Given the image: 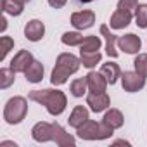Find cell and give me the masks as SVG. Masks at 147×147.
<instances>
[{
    "instance_id": "obj_33",
    "label": "cell",
    "mask_w": 147,
    "mask_h": 147,
    "mask_svg": "<svg viewBox=\"0 0 147 147\" xmlns=\"http://www.w3.org/2000/svg\"><path fill=\"white\" fill-rule=\"evenodd\" d=\"M78 2H82V4H90V2H94V0H78Z\"/></svg>"
},
{
    "instance_id": "obj_17",
    "label": "cell",
    "mask_w": 147,
    "mask_h": 147,
    "mask_svg": "<svg viewBox=\"0 0 147 147\" xmlns=\"http://www.w3.org/2000/svg\"><path fill=\"white\" fill-rule=\"evenodd\" d=\"M24 76H26V82L30 83H40L43 80V64L40 61H33L24 71Z\"/></svg>"
},
{
    "instance_id": "obj_22",
    "label": "cell",
    "mask_w": 147,
    "mask_h": 147,
    "mask_svg": "<svg viewBox=\"0 0 147 147\" xmlns=\"http://www.w3.org/2000/svg\"><path fill=\"white\" fill-rule=\"evenodd\" d=\"M83 40H85V36L82 33H78V31H66L61 36V42L64 45H67V47H80L83 43Z\"/></svg>"
},
{
    "instance_id": "obj_25",
    "label": "cell",
    "mask_w": 147,
    "mask_h": 147,
    "mask_svg": "<svg viewBox=\"0 0 147 147\" xmlns=\"http://www.w3.org/2000/svg\"><path fill=\"white\" fill-rule=\"evenodd\" d=\"M71 95L73 97H83L88 90V83H87V78H76V80H73L71 82Z\"/></svg>"
},
{
    "instance_id": "obj_4",
    "label": "cell",
    "mask_w": 147,
    "mask_h": 147,
    "mask_svg": "<svg viewBox=\"0 0 147 147\" xmlns=\"http://www.w3.org/2000/svg\"><path fill=\"white\" fill-rule=\"evenodd\" d=\"M28 114V100L21 95L11 97L4 107V119L9 125H19Z\"/></svg>"
},
{
    "instance_id": "obj_11",
    "label": "cell",
    "mask_w": 147,
    "mask_h": 147,
    "mask_svg": "<svg viewBox=\"0 0 147 147\" xmlns=\"http://www.w3.org/2000/svg\"><path fill=\"white\" fill-rule=\"evenodd\" d=\"M45 35V24L40 19H31L24 26V36L30 42H40Z\"/></svg>"
},
{
    "instance_id": "obj_24",
    "label": "cell",
    "mask_w": 147,
    "mask_h": 147,
    "mask_svg": "<svg viewBox=\"0 0 147 147\" xmlns=\"http://www.w3.org/2000/svg\"><path fill=\"white\" fill-rule=\"evenodd\" d=\"M14 80H16V71H14L11 66L0 69V88H2V90L9 88V87L14 83Z\"/></svg>"
},
{
    "instance_id": "obj_26",
    "label": "cell",
    "mask_w": 147,
    "mask_h": 147,
    "mask_svg": "<svg viewBox=\"0 0 147 147\" xmlns=\"http://www.w3.org/2000/svg\"><path fill=\"white\" fill-rule=\"evenodd\" d=\"M135 21L138 28H147V4H138L135 11Z\"/></svg>"
},
{
    "instance_id": "obj_21",
    "label": "cell",
    "mask_w": 147,
    "mask_h": 147,
    "mask_svg": "<svg viewBox=\"0 0 147 147\" xmlns=\"http://www.w3.org/2000/svg\"><path fill=\"white\" fill-rule=\"evenodd\" d=\"M100 59H102V54H100L99 50H95V52H80V61H82V64H83L85 67H88V69L95 67V66L100 62Z\"/></svg>"
},
{
    "instance_id": "obj_30",
    "label": "cell",
    "mask_w": 147,
    "mask_h": 147,
    "mask_svg": "<svg viewBox=\"0 0 147 147\" xmlns=\"http://www.w3.org/2000/svg\"><path fill=\"white\" fill-rule=\"evenodd\" d=\"M47 2H49V5L52 9H62L67 4V0H47Z\"/></svg>"
},
{
    "instance_id": "obj_34",
    "label": "cell",
    "mask_w": 147,
    "mask_h": 147,
    "mask_svg": "<svg viewBox=\"0 0 147 147\" xmlns=\"http://www.w3.org/2000/svg\"><path fill=\"white\" fill-rule=\"evenodd\" d=\"M2 145H16L14 142H2Z\"/></svg>"
},
{
    "instance_id": "obj_15",
    "label": "cell",
    "mask_w": 147,
    "mask_h": 147,
    "mask_svg": "<svg viewBox=\"0 0 147 147\" xmlns=\"http://www.w3.org/2000/svg\"><path fill=\"white\" fill-rule=\"evenodd\" d=\"M87 78V83H88V90L90 92H106V88H107V80L104 78V75L99 71H90L88 75L85 76Z\"/></svg>"
},
{
    "instance_id": "obj_14",
    "label": "cell",
    "mask_w": 147,
    "mask_h": 147,
    "mask_svg": "<svg viewBox=\"0 0 147 147\" xmlns=\"http://www.w3.org/2000/svg\"><path fill=\"white\" fill-rule=\"evenodd\" d=\"M33 61H35V59H33V55H31L30 50H19V52L12 57L11 67H12L16 73H24V71L28 69V66H30Z\"/></svg>"
},
{
    "instance_id": "obj_12",
    "label": "cell",
    "mask_w": 147,
    "mask_h": 147,
    "mask_svg": "<svg viewBox=\"0 0 147 147\" xmlns=\"http://www.w3.org/2000/svg\"><path fill=\"white\" fill-rule=\"evenodd\" d=\"M88 119H90V111H88L85 106H75V109H73L71 114H69L67 123H69L71 128L78 130V128H80L83 123H87Z\"/></svg>"
},
{
    "instance_id": "obj_2",
    "label": "cell",
    "mask_w": 147,
    "mask_h": 147,
    "mask_svg": "<svg viewBox=\"0 0 147 147\" xmlns=\"http://www.w3.org/2000/svg\"><path fill=\"white\" fill-rule=\"evenodd\" d=\"M82 66V61L71 52H64V54H59L57 55V61H55V66L52 69V75H50V83L59 87V85H64L67 82V78L71 75L80 69Z\"/></svg>"
},
{
    "instance_id": "obj_18",
    "label": "cell",
    "mask_w": 147,
    "mask_h": 147,
    "mask_svg": "<svg viewBox=\"0 0 147 147\" xmlns=\"http://www.w3.org/2000/svg\"><path fill=\"white\" fill-rule=\"evenodd\" d=\"M102 121H104L107 126H111L113 130H118V128L123 126V123H125V116H123V113H121L119 109H109V111H106Z\"/></svg>"
},
{
    "instance_id": "obj_6",
    "label": "cell",
    "mask_w": 147,
    "mask_h": 147,
    "mask_svg": "<svg viewBox=\"0 0 147 147\" xmlns=\"http://www.w3.org/2000/svg\"><path fill=\"white\" fill-rule=\"evenodd\" d=\"M121 87L128 94H135L145 87V76L137 71H125L121 73Z\"/></svg>"
},
{
    "instance_id": "obj_23",
    "label": "cell",
    "mask_w": 147,
    "mask_h": 147,
    "mask_svg": "<svg viewBox=\"0 0 147 147\" xmlns=\"http://www.w3.org/2000/svg\"><path fill=\"white\" fill-rule=\"evenodd\" d=\"M100 45L102 42L97 35H88L85 36L83 43L80 45V52H95V50H100Z\"/></svg>"
},
{
    "instance_id": "obj_8",
    "label": "cell",
    "mask_w": 147,
    "mask_h": 147,
    "mask_svg": "<svg viewBox=\"0 0 147 147\" xmlns=\"http://www.w3.org/2000/svg\"><path fill=\"white\" fill-rule=\"evenodd\" d=\"M95 23V12L94 11H78L71 14V24L76 30H88Z\"/></svg>"
},
{
    "instance_id": "obj_10",
    "label": "cell",
    "mask_w": 147,
    "mask_h": 147,
    "mask_svg": "<svg viewBox=\"0 0 147 147\" xmlns=\"http://www.w3.org/2000/svg\"><path fill=\"white\" fill-rule=\"evenodd\" d=\"M133 16H135V14H133V12H130V11L116 9V11L113 12L111 19H109V26H111L113 30H125V28L131 23Z\"/></svg>"
},
{
    "instance_id": "obj_19",
    "label": "cell",
    "mask_w": 147,
    "mask_h": 147,
    "mask_svg": "<svg viewBox=\"0 0 147 147\" xmlns=\"http://www.w3.org/2000/svg\"><path fill=\"white\" fill-rule=\"evenodd\" d=\"M24 4L26 2L23 0H2V11L9 16H21L24 11Z\"/></svg>"
},
{
    "instance_id": "obj_28",
    "label": "cell",
    "mask_w": 147,
    "mask_h": 147,
    "mask_svg": "<svg viewBox=\"0 0 147 147\" xmlns=\"http://www.w3.org/2000/svg\"><path fill=\"white\" fill-rule=\"evenodd\" d=\"M12 47H14V38H11V36H2L0 38V50H2L0 61H4L7 57V54L12 50Z\"/></svg>"
},
{
    "instance_id": "obj_27",
    "label": "cell",
    "mask_w": 147,
    "mask_h": 147,
    "mask_svg": "<svg viewBox=\"0 0 147 147\" xmlns=\"http://www.w3.org/2000/svg\"><path fill=\"white\" fill-rule=\"evenodd\" d=\"M133 67L137 73H140L142 76L147 78V54H138L133 61Z\"/></svg>"
},
{
    "instance_id": "obj_7",
    "label": "cell",
    "mask_w": 147,
    "mask_h": 147,
    "mask_svg": "<svg viewBox=\"0 0 147 147\" xmlns=\"http://www.w3.org/2000/svg\"><path fill=\"white\" fill-rule=\"evenodd\" d=\"M111 99L107 95V92H90L87 95V106L90 107V111L94 113H102L109 107Z\"/></svg>"
},
{
    "instance_id": "obj_32",
    "label": "cell",
    "mask_w": 147,
    "mask_h": 147,
    "mask_svg": "<svg viewBox=\"0 0 147 147\" xmlns=\"http://www.w3.org/2000/svg\"><path fill=\"white\" fill-rule=\"evenodd\" d=\"M119 144H125V145H130V142H125V140H116L114 145H119Z\"/></svg>"
},
{
    "instance_id": "obj_16",
    "label": "cell",
    "mask_w": 147,
    "mask_h": 147,
    "mask_svg": "<svg viewBox=\"0 0 147 147\" xmlns=\"http://www.w3.org/2000/svg\"><path fill=\"white\" fill-rule=\"evenodd\" d=\"M100 73L104 75V78L107 80L109 85H114L118 82V78H121V69H119V66L116 62H111V61L109 62H104L100 66Z\"/></svg>"
},
{
    "instance_id": "obj_9",
    "label": "cell",
    "mask_w": 147,
    "mask_h": 147,
    "mask_svg": "<svg viewBox=\"0 0 147 147\" xmlns=\"http://www.w3.org/2000/svg\"><path fill=\"white\" fill-rule=\"evenodd\" d=\"M118 47L125 54H138V50L142 49V40L133 33H126L118 38Z\"/></svg>"
},
{
    "instance_id": "obj_5",
    "label": "cell",
    "mask_w": 147,
    "mask_h": 147,
    "mask_svg": "<svg viewBox=\"0 0 147 147\" xmlns=\"http://www.w3.org/2000/svg\"><path fill=\"white\" fill-rule=\"evenodd\" d=\"M55 130H57V123H47V121H40L31 128V137L35 142L45 144V142H54L55 137Z\"/></svg>"
},
{
    "instance_id": "obj_3",
    "label": "cell",
    "mask_w": 147,
    "mask_h": 147,
    "mask_svg": "<svg viewBox=\"0 0 147 147\" xmlns=\"http://www.w3.org/2000/svg\"><path fill=\"white\" fill-rule=\"evenodd\" d=\"M78 137L82 140H106L111 138L114 130L111 126H107L104 121H94L88 119L87 123H83L78 130H76Z\"/></svg>"
},
{
    "instance_id": "obj_1",
    "label": "cell",
    "mask_w": 147,
    "mask_h": 147,
    "mask_svg": "<svg viewBox=\"0 0 147 147\" xmlns=\"http://www.w3.org/2000/svg\"><path fill=\"white\" fill-rule=\"evenodd\" d=\"M28 99L33 102H38L45 106L47 113L50 116H59L66 111L67 99L62 90H54V88H43V90H31L28 94Z\"/></svg>"
},
{
    "instance_id": "obj_31",
    "label": "cell",
    "mask_w": 147,
    "mask_h": 147,
    "mask_svg": "<svg viewBox=\"0 0 147 147\" xmlns=\"http://www.w3.org/2000/svg\"><path fill=\"white\" fill-rule=\"evenodd\" d=\"M5 28H7V19L2 18V31H5Z\"/></svg>"
},
{
    "instance_id": "obj_35",
    "label": "cell",
    "mask_w": 147,
    "mask_h": 147,
    "mask_svg": "<svg viewBox=\"0 0 147 147\" xmlns=\"http://www.w3.org/2000/svg\"><path fill=\"white\" fill-rule=\"evenodd\" d=\"M23 2H26V4H28V2H31V0H23Z\"/></svg>"
},
{
    "instance_id": "obj_29",
    "label": "cell",
    "mask_w": 147,
    "mask_h": 147,
    "mask_svg": "<svg viewBox=\"0 0 147 147\" xmlns=\"http://www.w3.org/2000/svg\"><path fill=\"white\" fill-rule=\"evenodd\" d=\"M137 7H138V0H119V2H118V9L130 11V12H133V14H135Z\"/></svg>"
},
{
    "instance_id": "obj_13",
    "label": "cell",
    "mask_w": 147,
    "mask_h": 147,
    "mask_svg": "<svg viewBox=\"0 0 147 147\" xmlns=\"http://www.w3.org/2000/svg\"><path fill=\"white\" fill-rule=\"evenodd\" d=\"M100 35L104 36V40H106V54L109 55V57H113V59H116L118 55H119V52H118V49H116V45H118V35H114V33H111V30L106 26V24H102L100 26Z\"/></svg>"
},
{
    "instance_id": "obj_20",
    "label": "cell",
    "mask_w": 147,
    "mask_h": 147,
    "mask_svg": "<svg viewBox=\"0 0 147 147\" xmlns=\"http://www.w3.org/2000/svg\"><path fill=\"white\" fill-rule=\"evenodd\" d=\"M54 142L59 145V147H66V145H75L76 144V138L73 137L71 133H67L61 125H57V130H55V137H54Z\"/></svg>"
}]
</instances>
